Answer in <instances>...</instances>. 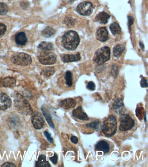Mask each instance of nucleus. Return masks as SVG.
<instances>
[{
    "instance_id": "obj_1",
    "label": "nucleus",
    "mask_w": 148,
    "mask_h": 167,
    "mask_svg": "<svg viewBox=\"0 0 148 167\" xmlns=\"http://www.w3.org/2000/svg\"><path fill=\"white\" fill-rule=\"evenodd\" d=\"M80 38L76 32L73 31H67L64 34L62 43L67 50H73L77 48L80 43Z\"/></svg>"
},
{
    "instance_id": "obj_2",
    "label": "nucleus",
    "mask_w": 148,
    "mask_h": 167,
    "mask_svg": "<svg viewBox=\"0 0 148 167\" xmlns=\"http://www.w3.org/2000/svg\"><path fill=\"white\" fill-rule=\"evenodd\" d=\"M117 129V118L114 115H109L103 122L102 127L103 133L106 137H112L116 133Z\"/></svg>"
},
{
    "instance_id": "obj_3",
    "label": "nucleus",
    "mask_w": 148,
    "mask_h": 167,
    "mask_svg": "<svg viewBox=\"0 0 148 167\" xmlns=\"http://www.w3.org/2000/svg\"><path fill=\"white\" fill-rule=\"evenodd\" d=\"M14 103L15 107L21 114L23 115H29L32 112V109L29 103L20 94L16 95Z\"/></svg>"
},
{
    "instance_id": "obj_4",
    "label": "nucleus",
    "mask_w": 148,
    "mask_h": 167,
    "mask_svg": "<svg viewBox=\"0 0 148 167\" xmlns=\"http://www.w3.org/2000/svg\"><path fill=\"white\" fill-rule=\"evenodd\" d=\"M110 50L108 47H103L96 51L94 55V60L98 64L101 65L110 59Z\"/></svg>"
},
{
    "instance_id": "obj_5",
    "label": "nucleus",
    "mask_w": 148,
    "mask_h": 167,
    "mask_svg": "<svg viewBox=\"0 0 148 167\" xmlns=\"http://www.w3.org/2000/svg\"><path fill=\"white\" fill-rule=\"evenodd\" d=\"M11 61L15 64L19 65L27 66L32 62L31 57L24 53H15L11 57Z\"/></svg>"
},
{
    "instance_id": "obj_6",
    "label": "nucleus",
    "mask_w": 148,
    "mask_h": 167,
    "mask_svg": "<svg viewBox=\"0 0 148 167\" xmlns=\"http://www.w3.org/2000/svg\"><path fill=\"white\" fill-rule=\"evenodd\" d=\"M119 121V129L121 131H127L131 129L135 124L134 120L128 114H122Z\"/></svg>"
},
{
    "instance_id": "obj_7",
    "label": "nucleus",
    "mask_w": 148,
    "mask_h": 167,
    "mask_svg": "<svg viewBox=\"0 0 148 167\" xmlns=\"http://www.w3.org/2000/svg\"><path fill=\"white\" fill-rule=\"evenodd\" d=\"M38 58L39 61L44 65L53 64L57 61L56 55L50 51H41Z\"/></svg>"
},
{
    "instance_id": "obj_8",
    "label": "nucleus",
    "mask_w": 148,
    "mask_h": 167,
    "mask_svg": "<svg viewBox=\"0 0 148 167\" xmlns=\"http://www.w3.org/2000/svg\"><path fill=\"white\" fill-rule=\"evenodd\" d=\"M93 4L89 2H84L80 3L77 7L76 11L78 13L83 16H89L93 11Z\"/></svg>"
},
{
    "instance_id": "obj_9",
    "label": "nucleus",
    "mask_w": 148,
    "mask_h": 167,
    "mask_svg": "<svg viewBox=\"0 0 148 167\" xmlns=\"http://www.w3.org/2000/svg\"><path fill=\"white\" fill-rule=\"evenodd\" d=\"M32 123L36 129H40L43 127L44 122L41 114L39 112H34L32 115Z\"/></svg>"
},
{
    "instance_id": "obj_10",
    "label": "nucleus",
    "mask_w": 148,
    "mask_h": 167,
    "mask_svg": "<svg viewBox=\"0 0 148 167\" xmlns=\"http://www.w3.org/2000/svg\"><path fill=\"white\" fill-rule=\"evenodd\" d=\"M12 104V100L9 96L4 92L0 93V109L6 110L11 107Z\"/></svg>"
},
{
    "instance_id": "obj_11",
    "label": "nucleus",
    "mask_w": 148,
    "mask_h": 167,
    "mask_svg": "<svg viewBox=\"0 0 148 167\" xmlns=\"http://www.w3.org/2000/svg\"><path fill=\"white\" fill-rule=\"evenodd\" d=\"M73 117L77 119L83 121H89L90 118L83 111L82 106H79L75 109L73 110L72 112Z\"/></svg>"
},
{
    "instance_id": "obj_12",
    "label": "nucleus",
    "mask_w": 148,
    "mask_h": 167,
    "mask_svg": "<svg viewBox=\"0 0 148 167\" xmlns=\"http://www.w3.org/2000/svg\"><path fill=\"white\" fill-rule=\"evenodd\" d=\"M113 109L118 114H122L124 113L126 109L122 99L118 98L115 101L113 104Z\"/></svg>"
},
{
    "instance_id": "obj_13",
    "label": "nucleus",
    "mask_w": 148,
    "mask_h": 167,
    "mask_svg": "<svg viewBox=\"0 0 148 167\" xmlns=\"http://www.w3.org/2000/svg\"><path fill=\"white\" fill-rule=\"evenodd\" d=\"M76 104V101L73 98H69L61 101L59 103V105L64 109L68 110L74 108L75 107Z\"/></svg>"
},
{
    "instance_id": "obj_14",
    "label": "nucleus",
    "mask_w": 148,
    "mask_h": 167,
    "mask_svg": "<svg viewBox=\"0 0 148 167\" xmlns=\"http://www.w3.org/2000/svg\"><path fill=\"white\" fill-rule=\"evenodd\" d=\"M97 40L101 42H105L109 39L108 32L106 27H102L97 30L96 33Z\"/></svg>"
},
{
    "instance_id": "obj_15",
    "label": "nucleus",
    "mask_w": 148,
    "mask_h": 167,
    "mask_svg": "<svg viewBox=\"0 0 148 167\" xmlns=\"http://www.w3.org/2000/svg\"><path fill=\"white\" fill-rule=\"evenodd\" d=\"M62 61L64 63L71 62L79 61L81 59L79 53L75 55H63L61 56Z\"/></svg>"
},
{
    "instance_id": "obj_16",
    "label": "nucleus",
    "mask_w": 148,
    "mask_h": 167,
    "mask_svg": "<svg viewBox=\"0 0 148 167\" xmlns=\"http://www.w3.org/2000/svg\"><path fill=\"white\" fill-rule=\"evenodd\" d=\"M95 148L96 150L102 151L104 154H106L109 152L110 146L106 141L102 140L96 144Z\"/></svg>"
},
{
    "instance_id": "obj_17",
    "label": "nucleus",
    "mask_w": 148,
    "mask_h": 167,
    "mask_svg": "<svg viewBox=\"0 0 148 167\" xmlns=\"http://www.w3.org/2000/svg\"><path fill=\"white\" fill-rule=\"evenodd\" d=\"M15 41L17 45L21 46L25 45L27 41L26 34L24 32H21L16 34Z\"/></svg>"
},
{
    "instance_id": "obj_18",
    "label": "nucleus",
    "mask_w": 148,
    "mask_h": 167,
    "mask_svg": "<svg viewBox=\"0 0 148 167\" xmlns=\"http://www.w3.org/2000/svg\"><path fill=\"white\" fill-rule=\"evenodd\" d=\"M110 15L105 12L99 13L96 17V21L100 24H106L110 18Z\"/></svg>"
},
{
    "instance_id": "obj_19",
    "label": "nucleus",
    "mask_w": 148,
    "mask_h": 167,
    "mask_svg": "<svg viewBox=\"0 0 148 167\" xmlns=\"http://www.w3.org/2000/svg\"><path fill=\"white\" fill-rule=\"evenodd\" d=\"M16 81L12 77H6L2 80V86L5 88H13L16 85Z\"/></svg>"
},
{
    "instance_id": "obj_20",
    "label": "nucleus",
    "mask_w": 148,
    "mask_h": 167,
    "mask_svg": "<svg viewBox=\"0 0 148 167\" xmlns=\"http://www.w3.org/2000/svg\"><path fill=\"white\" fill-rule=\"evenodd\" d=\"M36 166L37 167H49L51 166L50 164L47 161L46 156L40 155L38 158V161L36 162Z\"/></svg>"
},
{
    "instance_id": "obj_21",
    "label": "nucleus",
    "mask_w": 148,
    "mask_h": 167,
    "mask_svg": "<svg viewBox=\"0 0 148 167\" xmlns=\"http://www.w3.org/2000/svg\"><path fill=\"white\" fill-rule=\"evenodd\" d=\"M41 111H42L43 114L45 117L48 124L50 125V127H52L53 129H54V125L53 124V121L52 117H51V115H50L48 110L44 107H41Z\"/></svg>"
},
{
    "instance_id": "obj_22",
    "label": "nucleus",
    "mask_w": 148,
    "mask_h": 167,
    "mask_svg": "<svg viewBox=\"0 0 148 167\" xmlns=\"http://www.w3.org/2000/svg\"><path fill=\"white\" fill-rule=\"evenodd\" d=\"M38 48L41 50V51H51L53 50V45L50 43L47 42H42L39 44Z\"/></svg>"
},
{
    "instance_id": "obj_23",
    "label": "nucleus",
    "mask_w": 148,
    "mask_h": 167,
    "mask_svg": "<svg viewBox=\"0 0 148 167\" xmlns=\"http://www.w3.org/2000/svg\"><path fill=\"white\" fill-rule=\"evenodd\" d=\"M125 49L124 46L122 45H117L116 46H115L113 50V52L114 56L116 58H119L121 55L123 53L124 50Z\"/></svg>"
},
{
    "instance_id": "obj_24",
    "label": "nucleus",
    "mask_w": 148,
    "mask_h": 167,
    "mask_svg": "<svg viewBox=\"0 0 148 167\" xmlns=\"http://www.w3.org/2000/svg\"><path fill=\"white\" fill-rule=\"evenodd\" d=\"M55 31L52 27H48L42 31V35L45 38H50L54 36Z\"/></svg>"
},
{
    "instance_id": "obj_25",
    "label": "nucleus",
    "mask_w": 148,
    "mask_h": 167,
    "mask_svg": "<svg viewBox=\"0 0 148 167\" xmlns=\"http://www.w3.org/2000/svg\"><path fill=\"white\" fill-rule=\"evenodd\" d=\"M111 32L113 35H119L121 32V28L118 23L114 22L109 26Z\"/></svg>"
},
{
    "instance_id": "obj_26",
    "label": "nucleus",
    "mask_w": 148,
    "mask_h": 167,
    "mask_svg": "<svg viewBox=\"0 0 148 167\" xmlns=\"http://www.w3.org/2000/svg\"><path fill=\"white\" fill-rule=\"evenodd\" d=\"M65 79L67 85L69 87L72 86L73 85V79H72V74L71 72L70 71H67L65 74Z\"/></svg>"
},
{
    "instance_id": "obj_27",
    "label": "nucleus",
    "mask_w": 148,
    "mask_h": 167,
    "mask_svg": "<svg viewBox=\"0 0 148 167\" xmlns=\"http://www.w3.org/2000/svg\"><path fill=\"white\" fill-rule=\"evenodd\" d=\"M42 74L46 77H49L54 73V69L53 68H47L42 71Z\"/></svg>"
},
{
    "instance_id": "obj_28",
    "label": "nucleus",
    "mask_w": 148,
    "mask_h": 167,
    "mask_svg": "<svg viewBox=\"0 0 148 167\" xmlns=\"http://www.w3.org/2000/svg\"><path fill=\"white\" fill-rule=\"evenodd\" d=\"M136 115L140 120H142L144 115V108L142 107L138 106L136 109Z\"/></svg>"
},
{
    "instance_id": "obj_29",
    "label": "nucleus",
    "mask_w": 148,
    "mask_h": 167,
    "mask_svg": "<svg viewBox=\"0 0 148 167\" xmlns=\"http://www.w3.org/2000/svg\"><path fill=\"white\" fill-rule=\"evenodd\" d=\"M99 124H100V122L99 121H96L92 122L90 123L86 124V126L88 127L93 128V129L98 131L99 130Z\"/></svg>"
},
{
    "instance_id": "obj_30",
    "label": "nucleus",
    "mask_w": 148,
    "mask_h": 167,
    "mask_svg": "<svg viewBox=\"0 0 148 167\" xmlns=\"http://www.w3.org/2000/svg\"><path fill=\"white\" fill-rule=\"evenodd\" d=\"M8 11V7L6 4L4 3H0V15H5Z\"/></svg>"
},
{
    "instance_id": "obj_31",
    "label": "nucleus",
    "mask_w": 148,
    "mask_h": 167,
    "mask_svg": "<svg viewBox=\"0 0 148 167\" xmlns=\"http://www.w3.org/2000/svg\"><path fill=\"white\" fill-rule=\"evenodd\" d=\"M7 30L6 25L4 24L0 23V37H2L4 34Z\"/></svg>"
},
{
    "instance_id": "obj_32",
    "label": "nucleus",
    "mask_w": 148,
    "mask_h": 167,
    "mask_svg": "<svg viewBox=\"0 0 148 167\" xmlns=\"http://www.w3.org/2000/svg\"><path fill=\"white\" fill-rule=\"evenodd\" d=\"M86 88L88 90L94 91L95 90L96 85H95V83L94 82H90L88 83L87 85L86 86Z\"/></svg>"
},
{
    "instance_id": "obj_33",
    "label": "nucleus",
    "mask_w": 148,
    "mask_h": 167,
    "mask_svg": "<svg viewBox=\"0 0 148 167\" xmlns=\"http://www.w3.org/2000/svg\"><path fill=\"white\" fill-rule=\"evenodd\" d=\"M140 85L142 88L148 87L147 80L143 77H142V79L140 82Z\"/></svg>"
},
{
    "instance_id": "obj_34",
    "label": "nucleus",
    "mask_w": 148,
    "mask_h": 167,
    "mask_svg": "<svg viewBox=\"0 0 148 167\" xmlns=\"http://www.w3.org/2000/svg\"><path fill=\"white\" fill-rule=\"evenodd\" d=\"M44 135L45 136L46 138L48 139V141H49L50 143H53V138L51 137L50 134L49 133L48 131H44Z\"/></svg>"
},
{
    "instance_id": "obj_35",
    "label": "nucleus",
    "mask_w": 148,
    "mask_h": 167,
    "mask_svg": "<svg viewBox=\"0 0 148 167\" xmlns=\"http://www.w3.org/2000/svg\"><path fill=\"white\" fill-rule=\"evenodd\" d=\"M50 160L51 161V162L54 164H56L58 162V156L55 153L53 157H50Z\"/></svg>"
},
{
    "instance_id": "obj_36",
    "label": "nucleus",
    "mask_w": 148,
    "mask_h": 167,
    "mask_svg": "<svg viewBox=\"0 0 148 167\" xmlns=\"http://www.w3.org/2000/svg\"><path fill=\"white\" fill-rule=\"evenodd\" d=\"M2 167H16V165H15V164L12 163V162H6V163L3 164V165H2Z\"/></svg>"
},
{
    "instance_id": "obj_37",
    "label": "nucleus",
    "mask_w": 148,
    "mask_h": 167,
    "mask_svg": "<svg viewBox=\"0 0 148 167\" xmlns=\"http://www.w3.org/2000/svg\"><path fill=\"white\" fill-rule=\"evenodd\" d=\"M71 142L73 143L74 144H76L78 142V138L75 136H72L71 137Z\"/></svg>"
},
{
    "instance_id": "obj_38",
    "label": "nucleus",
    "mask_w": 148,
    "mask_h": 167,
    "mask_svg": "<svg viewBox=\"0 0 148 167\" xmlns=\"http://www.w3.org/2000/svg\"><path fill=\"white\" fill-rule=\"evenodd\" d=\"M145 122H146V112H145V118H144Z\"/></svg>"
}]
</instances>
